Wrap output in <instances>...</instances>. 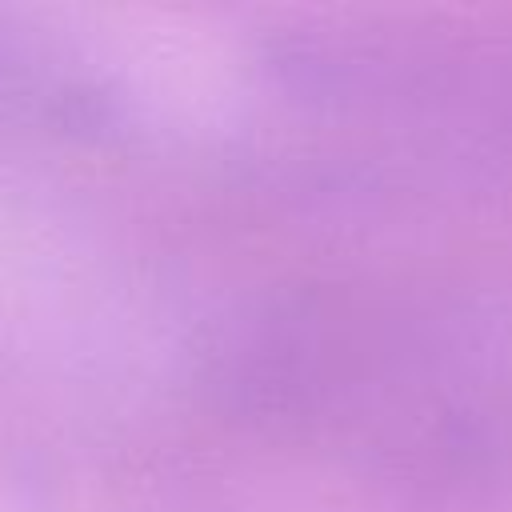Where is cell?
I'll return each instance as SVG.
<instances>
[{
    "mask_svg": "<svg viewBox=\"0 0 512 512\" xmlns=\"http://www.w3.org/2000/svg\"><path fill=\"white\" fill-rule=\"evenodd\" d=\"M316 108L392 136L464 196L512 188V8H432L316 24L276 60Z\"/></svg>",
    "mask_w": 512,
    "mask_h": 512,
    "instance_id": "cell-1",
    "label": "cell"
}]
</instances>
